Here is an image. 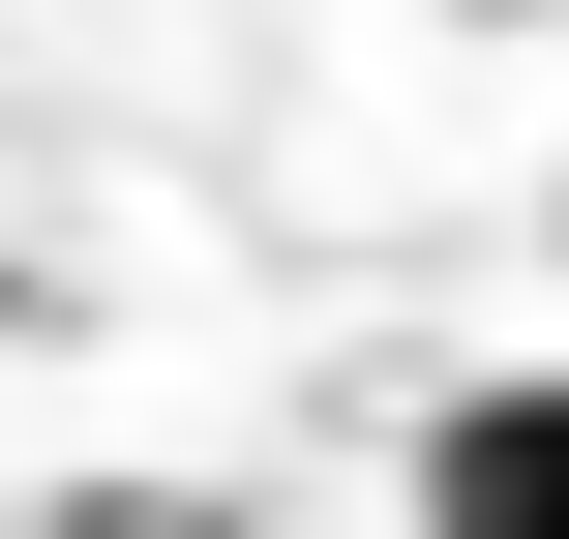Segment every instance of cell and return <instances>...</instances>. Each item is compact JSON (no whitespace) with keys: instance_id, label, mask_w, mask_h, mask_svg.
Wrapping results in <instances>:
<instances>
[{"instance_id":"6da1fadb","label":"cell","mask_w":569,"mask_h":539,"mask_svg":"<svg viewBox=\"0 0 569 539\" xmlns=\"http://www.w3.org/2000/svg\"><path fill=\"white\" fill-rule=\"evenodd\" d=\"M420 539H569V360H510V390L420 420Z\"/></svg>"},{"instance_id":"7a4b0ae2","label":"cell","mask_w":569,"mask_h":539,"mask_svg":"<svg viewBox=\"0 0 569 539\" xmlns=\"http://www.w3.org/2000/svg\"><path fill=\"white\" fill-rule=\"evenodd\" d=\"M480 30H540V0H480Z\"/></svg>"}]
</instances>
